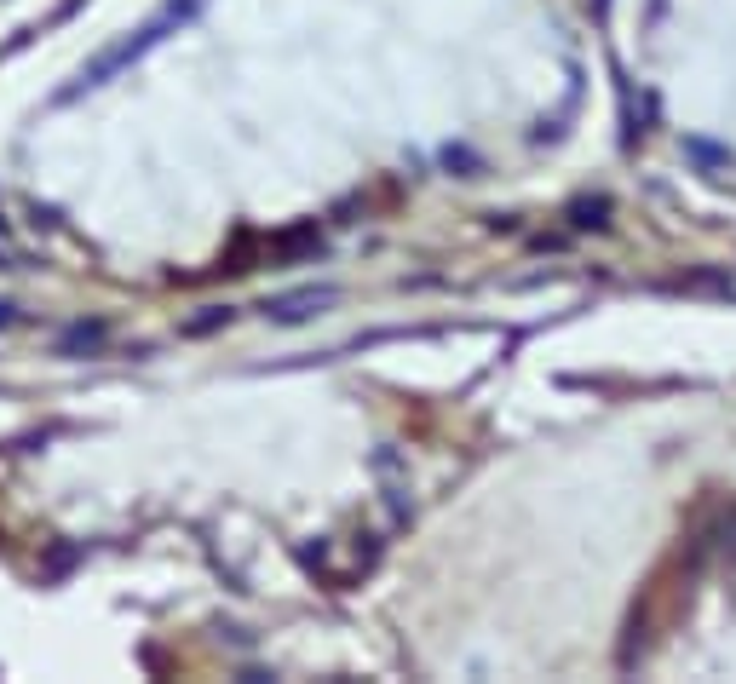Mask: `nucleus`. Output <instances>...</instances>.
Here are the masks:
<instances>
[{"mask_svg":"<svg viewBox=\"0 0 736 684\" xmlns=\"http://www.w3.org/2000/svg\"><path fill=\"white\" fill-rule=\"evenodd\" d=\"M196 6H202V0H173V6H161L156 18H150L144 29H138V35H127V41H121V46H110V52H104L98 64H87V69H81V81H75V87H69L64 98H81V92H98V87H104V81L115 75V69L138 64V58H144L150 46H161V41H167V29H179V23L190 18V12H196Z\"/></svg>","mask_w":736,"mask_h":684,"instance_id":"obj_1","label":"nucleus"}]
</instances>
